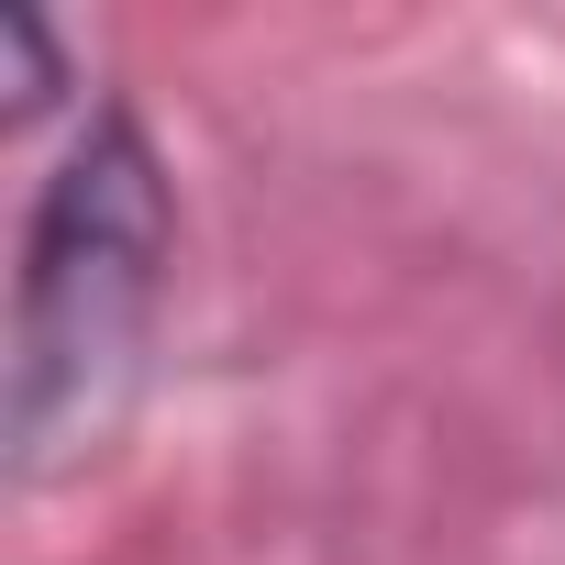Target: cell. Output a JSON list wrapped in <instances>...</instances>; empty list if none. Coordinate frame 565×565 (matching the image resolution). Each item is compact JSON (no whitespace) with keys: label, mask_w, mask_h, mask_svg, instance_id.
Wrapping results in <instances>:
<instances>
[{"label":"cell","mask_w":565,"mask_h":565,"mask_svg":"<svg viewBox=\"0 0 565 565\" xmlns=\"http://www.w3.org/2000/svg\"><path fill=\"white\" fill-rule=\"evenodd\" d=\"M178 200L134 111H100L34 200L23 289H12V466L56 477L122 433L145 333L167 300Z\"/></svg>","instance_id":"cell-1"}]
</instances>
